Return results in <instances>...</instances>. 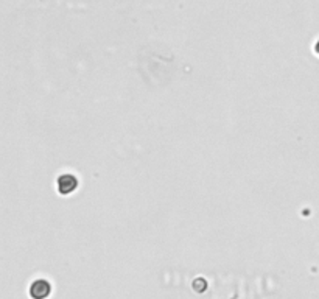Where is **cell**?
<instances>
[{
  "mask_svg": "<svg viewBox=\"0 0 319 299\" xmlns=\"http://www.w3.org/2000/svg\"><path fill=\"white\" fill-rule=\"evenodd\" d=\"M77 186H78V181H77V178L74 175H62L58 179V190L62 195L72 193L77 189Z\"/></svg>",
  "mask_w": 319,
  "mask_h": 299,
  "instance_id": "obj_1",
  "label": "cell"
},
{
  "mask_svg": "<svg viewBox=\"0 0 319 299\" xmlns=\"http://www.w3.org/2000/svg\"><path fill=\"white\" fill-rule=\"evenodd\" d=\"M49 293H50V284L45 282V281H36V282H33V285L30 288V294L34 299H44Z\"/></svg>",
  "mask_w": 319,
  "mask_h": 299,
  "instance_id": "obj_2",
  "label": "cell"
}]
</instances>
